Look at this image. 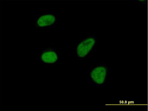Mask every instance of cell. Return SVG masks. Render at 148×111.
Listing matches in <instances>:
<instances>
[{"label":"cell","mask_w":148,"mask_h":111,"mask_svg":"<svg viewBox=\"0 0 148 111\" xmlns=\"http://www.w3.org/2000/svg\"><path fill=\"white\" fill-rule=\"evenodd\" d=\"M107 71L104 67L100 66L93 69L91 75L93 80L98 84H101L104 81L106 74Z\"/></svg>","instance_id":"cell-2"},{"label":"cell","mask_w":148,"mask_h":111,"mask_svg":"<svg viewBox=\"0 0 148 111\" xmlns=\"http://www.w3.org/2000/svg\"><path fill=\"white\" fill-rule=\"evenodd\" d=\"M56 18L53 15L47 14L43 15L39 18L37 21L38 25L43 27L51 25L55 22Z\"/></svg>","instance_id":"cell-3"},{"label":"cell","mask_w":148,"mask_h":111,"mask_svg":"<svg viewBox=\"0 0 148 111\" xmlns=\"http://www.w3.org/2000/svg\"><path fill=\"white\" fill-rule=\"evenodd\" d=\"M42 60L45 62L52 63L55 62L57 59L56 53L52 51H49L44 53L41 56Z\"/></svg>","instance_id":"cell-4"},{"label":"cell","mask_w":148,"mask_h":111,"mask_svg":"<svg viewBox=\"0 0 148 111\" xmlns=\"http://www.w3.org/2000/svg\"><path fill=\"white\" fill-rule=\"evenodd\" d=\"M95 42V40L93 38H87L81 42L77 48L78 55L83 57L86 55L91 50Z\"/></svg>","instance_id":"cell-1"}]
</instances>
